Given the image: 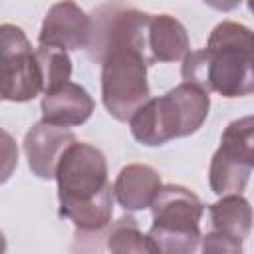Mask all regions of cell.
Masks as SVG:
<instances>
[{"instance_id": "cell-3", "label": "cell", "mask_w": 254, "mask_h": 254, "mask_svg": "<svg viewBox=\"0 0 254 254\" xmlns=\"http://www.w3.org/2000/svg\"><path fill=\"white\" fill-rule=\"evenodd\" d=\"M208 93L189 81L147 99L131 117V133L143 145H163L194 133L208 115Z\"/></svg>"}, {"instance_id": "cell-7", "label": "cell", "mask_w": 254, "mask_h": 254, "mask_svg": "<svg viewBox=\"0 0 254 254\" xmlns=\"http://www.w3.org/2000/svg\"><path fill=\"white\" fill-rule=\"evenodd\" d=\"M252 169V117L232 121L210 165V187L216 194H238Z\"/></svg>"}, {"instance_id": "cell-12", "label": "cell", "mask_w": 254, "mask_h": 254, "mask_svg": "<svg viewBox=\"0 0 254 254\" xmlns=\"http://www.w3.org/2000/svg\"><path fill=\"white\" fill-rule=\"evenodd\" d=\"M149 54L155 62H175L189 54V38L181 22L169 14L151 16L149 20Z\"/></svg>"}, {"instance_id": "cell-8", "label": "cell", "mask_w": 254, "mask_h": 254, "mask_svg": "<svg viewBox=\"0 0 254 254\" xmlns=\"http://www.w3.org/2000/svg\"><path fill=\"white\" fill-rule=\"evenodd\" d=\"M91 36V20L71 0L58 2L50 8L40 30L42 46H56L62 50L85 48Z\"/></svg>"}, {"instance_id": "cell-14", "label": "cell", "mask_w": 254, "mask_h": 254, "mask_svg": "<svg viewBox=\"0 0 254 254\" xmlns=\"http://www.w3.org/2000/svg\"><path fill=\"white\" fill-rule=\"evenodd\" d=\"M36 58L40 64L42 73V91H52L60 87L62 83L69 81L71 75V62L65 54V50L56 46H42L36 50Z\"/></svg>"}, {"instance_id": "cell-11", "label": "cell", "mask_w": 254, "mask_h": 254, "mask_svg": "<svg viewBox=\"0 0 254 254\" xmlns=\"http://www.w3.org/2000/svg\"><path fill=\"white\" fill-rule=\"evenodd\" d=\"M161 187V177L147 165H127L119 171L113 194L125 210H143L151 204Z\"/></svg>"}, {"instance_id": "cell-18", "label": "cell", "mask_w": 254, "mask_h": 254, "mask_svg": "<svg viewBox=\"0 0 254 254\" xmlns=\"http://www.w3.org/2000/svg\"><path fill=\"white\" fill-rule=\"evenodd\" d=\"M2 250H6V240H4V234L0 232V252Z\"/></svg>"}, {"instance_id": "cell-2", "label": "cell", "mask_w": 254, "mask_h": 254, "mask_svg": "<svg viewBox=\"0 0 254 254\" xmlns=\"http://www.w3.org/2000/svg\"><path fill=\"white\" fill-rule=\"evenodd\" d=\"M183 79L226 97L252 91V34L236 22L218 24L204 50L185 56Z\"/></svg>"}, {"instance_id": "cell-5", "label": "cell", "mask_w": 254, "mask_h": 254, "mask_svg": "<svg viewBox=\"0 0 254 254\" xmlns=\"http://www.w3.org/2000/svg\"><path fill=\"white\" fill-rule=\"evenodd\" d=\"M153 226L149 238L157 252H192L200 240L198 222L202 202L194 192L179 185L159 187L153 196Z\"/></svg>"}, {"instance_id": "cell-9", "label": "cell", "mask_w": 254, "mask_h": 254, "mask_svg": "<svg viewBox=\"0 0 254 254\" xmlns=\"http://www.w3.org/2000/svg\"><path fill=\"white\" fill-rule=\"evenodd\" d=\"M73 141L75 137L67 127L48 121H40L38 125H34L24 139V151L34 175H38L40 179H52L62 153Z\"/></svg>"}, {"instance_id": "cell-16", "label": "cell", "mask_w": 254, "mask_h": 254, "mask_svg": "<svg viewBox=\"0 0 254 254\" xmlns=\"http://www.w3.org/2000/svg\"><path fill=\"white\" fill-rule=\"evenodd\" d=\"M18 167V147L10 133L0 129V183H6Z\"/></svg>"}, {"instance_id": "cell-1", "label": "cell", "mask_w": 254, "mask_h": 254, "mask_svg": "<svg viewBox=\"0 0 254 254\" xmlns=\"http://www.w3.org/2000/svg\"><path fill=\"white\" fill-rule=\"evenodd\" d=\"M58 181L60 214L79 232H99L111 220L113 200L105 159L87 143H71L60 157L54 173Z\"/></svg>"}, {"instance_id": "cell-17", "label": "cell", "mask_w": 254, "mask_h": 254, "mask_svg": "<svg viewBox=\"0 0 254 254\" xmlns=\"http://www.w3.org/2000/svg\"><path fill=\"white\" fill-rule=\"evenodd\" d=\"M202 2L212 6L214 10H222V12H228L240 4V0H202Z\"/></svg>"}, {"instance_id": "cell-15", "label": "cell", "mask_w": 254, "mask_h": 254, "mask_svg": "<svg viewBox=\"0 0 254 254\" xmlns=\"http://www.w3.org/2000/svg\"><path fill=\"white\" fill-rule=\"evenodd\" d=\"M107 248L113 252H157L149 234L145 236L139 230L137 220L131 216L121 218L111 226L107 234Z\"/></svg>"}, {"instance_id": "cell-6", "label": "cell", "mask_w": 254, "mask_h": 254, "mask_svg": "<svg viewBox=\"0 0 254 254\" xmlns=\"http://www.w3.org/2000/svg\"><path fill=\"white\" fill-rule=\"evenodd\" d=\"M42 91L36 52L18 26H0V101H28Z\"/></svg>"}, {"instance_id": "cell-10", "label": "cell", "mask_w": 254, "mask_h": 254, "mask_svg": "<svg viewBox=\"0 0 254 254\" xmlns=\"http://www.w3.org/2000/svg\"><path fill=\"white\" fill-rule=\"evenodd\" d=\"M91 111L93 99L81 85L73 81H65L60 87L46 91L42 99V121L62 127H71L87 121Z\"/></svg>"}, {"instance_id": "cell-4", "label": "cell", "mask_w": 254, "mask_h": 254, "mask_svg": "<svg viewBox=\"0 0 254 254\" xmlns=\"http://www.w3.org/2000/svg\"><path fill=\"white\" fill-rule=\"evenodd\" d=\"M97 62H101L103 105L115 119L129 121V117L149 99V62L135 46L125 42L107 46Z\"/></svg>"}, {"instance_id": "cell-13", "label": "cell", "mask_w": 254, "mask_h": 254, "mask_svg": "<svg viewBox=\"0 0 254 254\" xmlns=\"http://www.w3.org/2000/svg\"><path fill=\"white\" fill-rule=\"evenodd\" d=\"M212 234L240 246L250 232V206L238 194H222V200L208 208Z\"/></svg>"}]
</instances>
